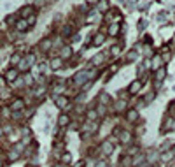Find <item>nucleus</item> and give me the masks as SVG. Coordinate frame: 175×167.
<instances>
[{
    "label": "nucleus",
    "instance_id": "1",
    "mask_svg": "<svg viewBox=\"0 0 175 167\" xmlns=\"http://www.w3.org/2000/svg\"><path fill=\"white\" fill-rule=\"evenodd\" d=\"M16 28H18L20 32H25L26 28H28V21L26 20H20L18 23H16Z\"/></svg>",
    "mask_w": 175,
    "mask_h": 167
},
{
    "label": "nucleus",
    "instance_id": "2",
    "mask_svg": "<svg viewBox=\"0 0 175 167\" xmlns=\"http://www.w3.org/2000/svg\"><path fill=\"white\" fill-rule=\"evenodd\" d=\"M112 144H110V143H103L102 144V151H103V155H110V153H112Z\"/></svg>",
    "mask_w": 175,
    "mask_h": 167
},
{
    "label": "nucleus",
    "instance_id": "3",
    "mask_svg": "<svg viewBox=\"0 0 175 167\" xmlns=\"http://www.w3.org/2000/svg\"><path fill=\"white\" fill-rule=\"evenodd\" d=\"M74 79H75V83L77 84H84V81H86L88 77H86V72H81V74H77Z\"/></svg>",
    "mask_w": 175,
    "mask_h": 167
},
{
    "label": "nucleus",
    "instance_id": "4",
    "mask_svg": "<svg viewBox=\"0 0 175 167\" xmlns=\"http://www.w3.org/2000/svg\"><path fill=\"white\" fill-rule=\"evenodd\" d=\"M158 151H149V155H147V162H151V164H154L156 160H158Z\"/></svg>",
    "mask_w": 175,
    "mask_h": 167
},
{
    "label": "nucleus",
    "instance_id": "5",
    "mask_svg": "<svg viewBox=\"0 0 175 167\" xmlns=\"http://www.w3.org/2000/svg\"><path fill=\"white\" fill-rule=\"evenodd\" d=\"M5 77H7V81H14V79L18 77V71H14V69H12V71H9Z\"/></svg>",
    "mask_w": 175,
    "mask_h": 167
},
{
    "label": "nucleus",
    "instance_id": "6",
    "mask_svg": "<svg viewBox=\"0 0 175 167\" xmlns=\"http://www.w3.org/2000/svg\"><path fill=\"white\" fill-rule=\"evenodd\" d=\"M67 104H68L67 97H60V99H56V106H58V107H65Z\"/></svg>",
    "mask_w": 175,
    "mask_h": 167
},
{
    "label": "nucleus",
    "instance_id": "7",
    "mask_svg": "<svg viewBox=\"0 0 175 167\" xmlns=\"http://www.w3.org/2000/svg\"><path fill=\"white\" fill-rule=\"evenodd\" d=\"M161 158H163L165 162H170V160L173 158V150H170V151H165V155H163Z\"/></svg>",
    "mask_w": 175,
    "mask_h": 167
},
{
    "label": "nucleus",
    "instance_id": "8",
    "mask_svg": "<svg viewBox=\"0 0 175 167\" xmlns=\"http://www.w3.org/2000/svg\"><path fill=\"white\" fill-rule=\"evenodd\" d=\"M32 12H33V7H25V9H21V16L26 18V16H30Z\"/></svg>",
    "mask_w": 175,
    "mask_h": 167
},
{
    "label": "nucleus",
    "instance_id": "9",
    "mask_svg": "<svg viewBox=\"0 0 175 167\" xmlns=\"http://www.w3.org/2000/svg\"><path fill=\"white\" fill-rule=\"evenodd\" d=\"M121 141H123V143H130V141H131V134H130V132H123V134H121Z\"/></svg>",
    "mask_w": 175,
    "mask_h": 167
},
{
    "label": "nucleus",
    "instance_id": "10",
    "mask_svg": "<svg viewBox=\"0 0 175 167\" xmlns=\"http://www.w3.org/2000/svg\"><path fill=\"white\" fill-rule=\"evenodd\" d=\"M138 90H140V83H138V81L131 83V86H130V92H131V93H135V92H138Z\"/></svg>",
    "mask_w": 175,
    "mask_h": 167
},
{
    "label": "nucleus",
    "instance_id": "11",
    "mask_svg": "<svg viewBox=\"0 0 175 167\" xmlns=\"http://www.w3.org/2000/svg\"><path fill=\"white\" fill-rule=\"evenodd\" d=\"M14 111H18V109H21L23 107V100H16V102H12V106H11Z\"/></svg>",
    "mask_w": 175,
    "mask_h": 167
},
{
    "label": "nucleus",
    "instance_id": "12",
    "mask_svg": "<svg viewBox=\"0 0 175 167\" xmlns=\"http://www.w3.org/2000/svg\"><path fill=\"white\" fill-rule=\"evenodd\" d=\"M70 53H72V51H70V48L67 46V48H63V49H62V56H63V58H68V56H70Z\"/></svg>",
    "mask_w": 175,
    "mask_h": 167
},
{
    "label": "nucleus",
    "instance_id": "13",
    "mask_svg": "<svg viewBox=\"0 0 175 167\" xmlns=\"http://www.w3.org/2000/svg\"><path fill=\"white\" fill-rule=\"evenodd\" d=\"M107 5H109V4H107V0H100V2H98V9H100V11H105V9H107Z\"/></svg>",
    "mask_w": 175,
    "mask_h": 167
},
{
    "label": "nucleus",
    "instance_id": "14",
    "mask_svg": "<svg viewBox=\"0 0 175 167\" xmlns=\"http://www.w3.org/2000/svg\"><path fill=\"white\" fill-rule=\"evenodd\" d=\"M60 65H62V60H60V58H54V60L51 62V67H53V69H58Z\"/></svg>",
    "mask_w": 175,
    "mask_h": 167
},
{
    "label": "nucleus",
    "instance_id": "15",
    "mask_svg": "<svg viewBox=\"0 0 175 167\" xmlns=\"http://www.w3.org/2000/svg\"><path fill=\"white\" fill-rule=\"evenodd\" d=\"M58 121H60V125H62V127H65L67 123H68V116H60V120H58Z\"/></svg>",
    "mask_w": 175,
    "mask_h": 167
},
{
    "label": "nucleus",
    "instance_id": "16",
    "mask_svg": "<svg viewBox=\"0 0 175 167\" xmlns=\"http://www.w3.org/2000/svg\"><path fill=\"white\" fill-rule=\"evenodd\" d=\"M102 42H103V33H98V35L95 37V44L98 46V44H102Z\"/></svg>",
    "mask_w": 175,
    "mask_h": 167
},
{
    "label": "nucleus",
    "instance_id": "17",
    "mask_svg": "<svg viewBox=\"0 0 175 167\" xmlns=\"http://www.w3.org/2000/svg\"><path fill=\"white\" fill-rule=\"evenodd\" d=\"M49 46H51V41H44V42L41 44L42 49H49Z\"/></svg>",
    "mask_w": 175,
    "mask_h": 167
},
{
    "label": "nucleus",
    "instance_id": "18",
    "mask_svg": "<svg viewBox=\"0 0 175 167\" xmlns=\"http://www.w3.org/2000/svg\"><path fill=\"white\" fill-rule=\"evenodd\" d=\"M119 51H121V49H119V46H114L112 49H110V53H112L114 56H117V55H119Z\"/></svg>",
    "mask_w": 175,
    "mask_h": 167
},
{
    "label": "nucleus",
    "instance_id": "19",
    "mask_svg": "<svg viewBox=\"0 0 175 167\" xmlns=\"http://www.w3.org/2000/svg\"><path fill=\"white\" fill-rule=\"evenodd\" d=\"M135 118H137V113H135V111H130V113H128V120H130V121H133Z\"/></svg>",
    "mask_w": 175,
    "mask_h": 167
},
{
    "label": "nucleus",
    "instance_id": "20",
    "mask_svg": "<svg viewBox=\"0 0 175 167\" xmlns=\"http://www.w3.org/2000/svg\"><path fill=\"white\" fill-rule=\"evenodd\" d=\"M20 60H21V56H20V55H14V56L11 58V63H18Z\"/></svg>",
    "mask_w": 175,
    "mask_h": 167
},
{
    "label": "nucleus",
    "instance_id": "21",
    "mask_svg": "<svg viewBox=\"0 0 175 167\" xmlns=\"http://www.w3.org/2000/svg\"><path fill=\"white\" fill-rule=\"evenodd\" d=\"M62 160H63V164H68V162H70V155H68V153H65V155L62 157Z\"/></svg>",
    "mask_w": 175,
    "mask_h": 167
},
{
    "label": "nucleus",
    "instance_id": "22",
    "mask_svg": "<svg viewBox=\"0 0 175 167\" xmlns=\"http://www.w3.org/2000/svg\"><path fill=\"white\" fill-rule=\"evenodd\" d=\"M124 106H126V102H124V100H119V102L116 104V107H117V109H124Z\"/></svg>",
    "mask_w": 175,
    "mask_h": 167
},
{
    "label": "nucleus",
    "instance_id": "23",
    "mask_svg": "<svg viewBox=\"0 0 175 167\" xmlns=\"http://www.w3.org/2000/svg\"><path fill=\"white\" fill-rule=\"evenodd\" d=\"M163 76H165V71L161 69V71H158V74H156V79H161Z\"/></svg>",
    "mask_w": 175,
    "mask_h": 167
},
{
    "label": "nucleus",
    "instance_id": "24",
    "mask_svg": "<svg viewBox=\"0 0 175 167\" xmlns=\"http://www.w3.org/2000/svg\"><path fill=\"white\" fill-rule=\"evenodd\" d=\"M109 33H117V25H112V27H110V30H109Z\"/></svg>",
    "mask_w": 175,
    "mask_h": 167
},
{
    "label": "nucleus",
    "instance_id": "25",
    "mask_svg": "<svg viewBox=\"0 0 175 167\" xmlns=\"http://www.w3.org/2000/svg\"><path fill=\"white\" fill-rule=\"evenodd\" d=\"M88 118H89V120L96 118V113H95V111H89V113H88Z\"/></svg>",
    "mask_w": 175,
    "mask_h": 167
},
{
    "label": "nucleus",
    "instance_id": "26",
    "mask_svg": "<svg viewBox=\"0 0 175 167\" xmlns=\"http://www.w3.org/2000/svg\"><path fill=\"white\" fill-rule=\"evenodd\" d=\"M96 167H107V162H105V160H100V162L96 164Z\"/></svg>",
    "mask_w": 175,
    "mask_h": 167
},
{
    "label": "nucleus",
    "instance_id": "27",
    "mask_svg": "<svg viewBox=\"0 0 175 167\" xmlns=\"http://www.w3.org/2000/svg\"><path fill=\"white\" fill-rule=\"evenodd\" d=\"M102 102H109V97L107 95H102Z\"/></svg>",
    "mask_w": 175,
    "mask_h": 167
},
{
    "label": "nucleus",
    "instance_id": "28",
    "mask_svg": "<svg viewBox=\"0 0 175 167\" xmlns=\"http://www.w3.org/2000/svg\"><path fill=\"white\" fill-rule=\"evenodd\" d=\"M26 84H32V76H26Z\"/></svg>",
    "mask_w": 175,
    "mask_h": 167
},
{
    "label": "nucleus",
    "instance_id": "29",
    "mask_svg": "<svg viewBox=\"0 0 175 167\" xmlns=\"http://www.w3.org/2000/svg\"><path fill=\"white\" fill-rule=\"evenodd\" d=\"M54 167H67V165H63V164H56Z\"/></svg>",
    "mask_w": 175,
    "mask_h": 167
},
{
    "label": "nucleus",
    "instance_id": "30",
    "mask_svg": "<svg viewBox=\"0 0 175 167\" xmlns=\"http://www.w3.org/2000/svg\"><path fill=\"white\" fill-rule=\"evenodd\" d=\"M0 136H2V130H0Z\"/></svg>",
    "mask_w": 175,
    "mask_h": 167
}]
</instances>
